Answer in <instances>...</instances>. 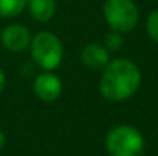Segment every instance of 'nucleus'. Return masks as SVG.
<instances>
[{
  "mask_svg": "<svg viewBox=\"0 0 158 156\" xmlns=\"http://www.w3.org/2000/svg\"><path fill=\"white\" fill-rule=\"evenodd\" d=\"M141 83V74L137 64L127 58H115L106 64L100 92L107 101H124L132 97Z\"/></svg>",
  "mask_w": 158,
  "mask_h": 156,
  "instance_id": "obj_1",
  "label": "nucleus"
},
{
  "mask_svg": "<svg viewBox=\"0 0 158 156\" xmlns=\"http://www.w3.org/2000/svg\"><path fill=\"white\" fill-rule=\"evenodd\" d=\"M105 144L110 156H138L144 147V139L135 127L117 126L107 133Z\"/></svg>",
  "mask_w": 158,
  "mask_h": 156,
  "instance_id": "obj_2",
  "label": "nucleus"
},
{
  "mask_svg": "<svg viewBox=\"0 0 158 156\" xmlns=\"http://www.w3.org/2000/svg\"><path fill=\"white\" fill-rule=\"evenodd\" d=\"M31 55L34 61L46 72L60 66L63 58V46L60 38L48 31L39 32L31 42Z\"/></svg>",
  "mask_w": 158,
  "mask_h": 156,
  "instance_id": "obj_3",
  "label": "nucleus"
},
{
  "mask_svg": "<svg viewBox=\"0 0 158 156\" xmlns=\"http://www.w3.org/2000/svg\"><path fill=\"white\" fill-rule=\"evenodd\" d=\"M103 15L115 32H129L138 23V8L134 0H105Z\"/></svg>",
  "mask_w": 158,
  "mask_h": 156,
  "instance_id": "obj_4",
  "label": "nucleus"
},
{
  "mask_svg": "<svg viewBox=\"0 0 158 156\" xmlns=\"http://www.w3.org/2000/svg\"><path fill=\"white\" fill-rule=\"evenodd\" d=\"M2 45L12 52H22L25 51L29 43H31V32L28 31V28H25L23 25L14 23L6 26L2 31Z\"/></svg>",
  "mask_w": 158,
  "mask_h": 156,
  "instance_id": "obj_5",
  "label": "nucleus"
},
{
  "mask_svg": "<svg viewBox=\"0 0 158 156\" xmlns=\"http://www.w3.org/2000/svg\"><path fill=\"white\" fill-rule=\"evenodd\" d=\"M34 94L42 101H54L61 94V80L51 72L40 74L34 81Z\"/></svg>",
  "mask_w": 158,
  "mask_h": 156,
  "instance_id": "obj_6",
  "label": "nucleus"
},
{
  "mask_svg": "<svg viewBox=\"0 0 158 156\" xmlns=\"http://www.w3.org/2000/svg\"><path fill=\"white\" fill-rule=\"evenodd\" d=\"M81 61L91 69H105L109 63V52L103 45L89 43L81 51Z\"/></svg>",
  "mask_w": 158,
  "mask_h": 156,
  "instance_id": "obj_7",
  "label": "nucleus"
},
{
  "mask_svg": "<svg viewBox=\"0 0 158 156\" xmlns=\"http://www.w3.org/2000/svg\"><path fill=\"white\" fill-rule=\"evenodd\" d=\"M31 15L39 22H48L55 14V0H28Z\"/></svg>",
  "mask_w": 158,
  "mask_h": 156,
  "instance_id": "obj_8",
  "label": "nucleus"
},
{
  "mask_svg": "<svg viewBox=\"0 0 158 156\" xmlns=\"http://www.w3.org/2000/svg\"><path fill=\"white\" fill-rule=\"evenodd\" d=\"M26 5L28 0H0V17H15L25 9Z\"/></svg>",
  "mask_w": 158,
  "mask_h": 156,
  "instance_id": "obj_9",
  "label": "nucleus"
},
{
  "mask_svg": "<svg viewBox=\"0 0 158 156\" xmlns=\"http://www.w3.org/2000/svg\"><path fill=\"white\" fill-rule=\"evenodd\" d=\"M146 26H148V34H149V37H151L154 42L158 43V9H154V11L149 14Z\"/></svg>",
  "mask_w": 158,
  "mask_h": 156,
  "instance_id": "obj_10",
  "label": "nucleus"
},
{
  "mask_svg": "<svg viewBox=\"0 0 158 156\" xmlns=\"http://www.w3.org/2000/svg\"><path fill=\"white\" fill-rule=\"evenodd\" d=\"M121 46H123V38L118 34H110L106 37V49L118 51Z\"/></svg>",
  "mask_w": 158,
  "mask_h": 156,
  "instance_id": "obj_11",
  "label": "nucleus"
},
{
  "mask_svg": "<svg viewBox=\"0 0 158 156\" xmlns=\"http://www.w3.org/2000/svg\"><path fill=\"white\" fill-rule=\"evenodd\" d=\"M3 87H5V72L0 69V92L3 90Z\"/></svg>",
  "mask_w": 158,
  "mask_h": 156,
  "instance_id": "obj_12",
  "label": "nucleus"
},
{
  "mask_svg": "<svg viewBox=\"0 0 158 156\" xmlns=\"http://www.w3.org/2000/svg\"><path fill=\"white\" fill-rule=\"evenodd\" d=\"M3 146H5V133L0 130V149H2Z\"/></svg>",
  "mask_w": 158,
  "mask_h": 156,
  "instance_id": "obj_13",
  "label": "nucleus"
}]
</instances>
